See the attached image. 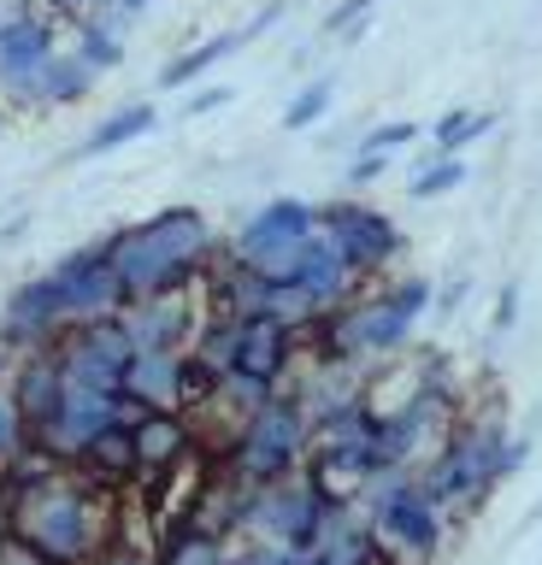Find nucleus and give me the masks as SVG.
I'll use <instances>...</instances> for the list:
<instances>
[{
	"instance_id": "nucleus-14",
	"label": "nucleus",
	"mask_w": 542,
	"mask_h": 565,
	"mask_svg": "<svg viewBox=\"0 0 542 565\" xmlns=\"http://www.w3.org/2000/svg\"><path fill=\"white\" fill-rule=\"evenodd\" d=\"M460 183H466V159L460 153H436V159H425V166L413 171L407 194H413V201H436V194H448Z\"/></svg>"
},
{
	"instance_id": "nucleus-8",
	"label": "nucleus",
	"mask_w": 542,
	"mask_h": 565,
	"mask_svg": "<svg viewBox=\"0 0 542 565\" xmlns=\"http://www.w3.org/2000/svg\"><path fill=\"white\" fill-rule=\"evenodd\" d=\"M125 330L136 348H166V353H183V335L195 330V312H189L183 295H148V300H130L125 312Z\"/></svg>"
},
{
	"instance_id": "nucleus-25",
	"label": "nucleus",
	"mask_w": 542,
	"mask_h": 565,
	"mask_svg": "<svg viewBox=\"0 0 542 565\" xmlns=\"http://www.w3.org/2000/svg\"><path fill=\"white\" fill-rule=\"evenodd\" d=\"M466 289H471V277H454L448 289H443V312H454V307H460V300H466Z\"/></svg>"
},
{
	"instance_id": "nucleus-9",
	"label": "nucleus",
	"mask_w": 542,
	"mask_h": 565,
	"mask_svg": "<svg viewBox=\"0 0 542 565\" xmlns=\"http://www.w3.org/2000/svg\"><path fill=\"white\" fill-rule=\"evenodd\" d=\"M153 124H160V106H153V100H130V106H118L113 118H100L95 130L77 141L72 159H107V153H118V148H130V141H142Z\"/></svg>"
},
{
	"instance_id": "nucleus-5",
	"label": "nucleus",
	"mask_w": 542,
	"mask_h": 565,
	"mask_svg": "<svg viewBox=\"0 0 542 565\" xmlns=\"http://www.w3.org/2000/svg\"><path fill=\"white\" fill-rule=\"evenodd\" d=\"M319 230L330 236V247L348 259V271L354 277H378L383 265L401 254V230L390 212L365 206V201H330L319 206Z\"/></svg>"
},
{
	"instance_id": "nucleus-26",
	"label": "nucleus",
	"mask_w": 542,
	"mask_h": 565,
	"mask_svg": "<svg viewBox=\"0 0 542 565\" xmlns=\"http://www.w3.org/2000/svg\"><path fill=\"white\" fill-rule=\"evenodd\" d=\"M24 224H30V218H12L7 230H0V247H7V242H19V236H24Z\"/></svg>"
},
{
	"instance_id": "nucleus-1",
	"label": "nucleus",
	"mask_w": 542,
	"mask_h": 565,
	"mask_svg": "<svg viewBox=\"0 0 542 565\" xmlns=\"http://www.w3.org/2000/svg\"><path fill=\"white\" fill-rule=\"evenodd\" d=\"M107 242H113L118 282H125V307L130 300H148V295H189L224 259V247L201 206H166L130 230H113Z\"/></svg>"
},
{
	"instance_id": "nucleus-28",
	"label": "nucleus",
	"mask_w": 542,
	"mask_h": 565,
	"mask_svg": "<svg viewBox=\"0 0 542 565\" xmlns=\"http://www.w3.org/2000/svg\"><path fill=\"white\" fill-rule=\"evenodd\" d=\"M0 124H7V113H0Z\"/></svg>"
},
{
	"instance_id": "nucleus-3",
	"label": "nucleus",
	"mask_w": 542,
	"mask_h": 565,
	"mask_svg": "<svg viewBox=\"0 0 542 565\" xmlns=\"http://www.w3.org/2000/svg\"><path fill=\"white\" fill-rule=\"evenodd\" d=\"M54 53H60V35H54V18L47 12H36V7L0 12V100L36 106L42 71L54 65Z\"/></svg>"
},
{
	"instance_id": "nucleus-12",
	"label": "nucleus",
	"mask_w": 542,
	"mask_h": 565,
	"mask_svg": "<svg viewBox=\"0 0 542 565\" xmlns=\"http://www.w3.org/2000/svg\"><path fill=\"white\" fill-rule=\"evenodd\" d=\"M95 83H100V65H95V60H83L77 47H60V53H54V65L42 71L36 106H72V100L89 95Z\"/></svg>"
},
{
	"instance_id": "nucleus-13",
	"label": "nucleus",
	"mask_w": 542,
	"mask_h": 565,
	"mask_svg": "<svg viewBox=\"0 0 542 565\" xmlns=\"http://www.w3.org/2000/svg\"><path fill=\"white\" fill-rule=\"evenodd\" d=\"M489 130H496V113H466V106H454V113L436 118L431 141H436V153H460V148H471V141L489 136Z\"/></svg>"
},
{
	"instance_id": "nucleus-21",
	"label": "nucleus",
	"mask_w": 542,
	"mask_h": 565,
	"mask_svg": "<svg viewBox=\"0 0 542 565\" xmlns=\"http://www.w3.org/2000/svg\"><path fill=\"white\" fill-rule=\"evenodd\" d=\"M383 295H390L407 318H418V312L431 307V282H425V277H407V282H395V289H383Z\"/></svg>"
},
{
	"instance_id": "nucleus-6",
	"label": "nucleus",
	"mask_w": 542,
	"mask_h": 565,
	"mask_svg": "<svg viewBox=\"0 0 542 565\" xmlns=\"http://www.w3.org/2000/svg\"><path fill=\"white\" fill-rule=\"evenodd\" d=\"M65 330H72V318H65V295H60L54 271L19 282V289L7 295V307H0V335H7V342L54 348Z\"/></svg>"
},
{
	"instance_id": "nucleus-17",
	"label": "nucleus",
	"mask_w": 542,
	"mask_h": 565,
	"mask_svg": "<svg viewBox=\"0 0 542 565\" xmlns=\"http://www.w3.org/2000/svg\"><path fill=\"white\" fill-rule=\"evenodd\" d=\"M166 565H219V547L206 542L201 530H183V536L166 547Z\"/></svg>"
},
{
	"instance_id": "nucleus-23",
	"label": "nucleus",
	"mask_w": 542,
	"mask_h": 565,
	"mask_svg": "<svg viewBox=\"0 0 542 565\" xmlns=\"http://www.w3.org/2000/svg\"><path fill=\"white\" fill-rule=\"evenodd\" d=\"M42 7H47V12H60V18H72V24H77V18H89V12H100V7H113V0H42Z\"/></svg>"
},
{
	"instance_id": "nucleus-19",
	"label": "nucleus",
	"mask_w": 542,
	"mask_h": 565,
	"mask_svg": "<svg viewBox=\"0 0 542 565\" xmlns=\"http://www.w3.org/2000/svg\"><path fill=\"white\" fill-rule=\"evenodd\" d=\"M378 7V0H337V7H330L325 12V35H342V30H354V24H365V12H372Z\"/></svg>"
},
{
	"instance_id": "nucleus-27",
	"label": "nucleus",
	"mask_w": 542,
	"mask_h": 565,
	"mask_svg": "<svg viewBox=\"0 0 542 565\" xmlns=\"http://www.w3.org/2000/svg\"><path fill=\"white\" fill-rule=\"evenodd\" d=\"M0 377H7V335H0Z\"/></svg>"
},
{
	"instance_id": "nucleus-7",
	"label": "nucleus",
	"mask_w": 542,
	"mask_h": 565,
	"mask_svg": "<svg viewBox=\"0 0 542 565\" xmlns=\"http://www.w3.org/2000/svg\"><path fill=\"white\" fill-rule=\"evenodd\" d=\"M183 353H166V348H136V360L125 371V401L142 406V413H171L183 401V377H189Z\"/></svg>"
},
{
	"instance_id": "nucleus-4",
	"label": "nucleus",
	"mask_w": 542,
	"mask_h": 565,
	"mask_svg": "<svg viewBox=\"0 0 542 565\" xmlns=\"http://www.w3.org/2000/svg\"><path fill=\"white\" fill-rule=\"evenodd\" d=\"M60 295H65V318L77 324H100V318H118L125 312V282H118V265H113V242L100 236L89 247H72L60 265Z\"/></svg>"
},
{
	"instance_id": "nucleus-15",
	"label": "nucleus",
	"mask_w": 542,
	"mask_h": 565,
	"mask_svg": "<svg viewBox=\"0 0 542 565\" xmlns=\"http://www.w3.org/2000/svg\"><path fill=\"white\" fill-rule=\"evenodd\" d=\"M330 100H337V83H330V77H312L301 95L284 106V130H312V124L330 113Z\"/></svg>"
},
{
	"instance_id": "nucleus-18",
	"label": "nucleus",
	"mask_w": 542,
	"mask_h": 565,
	"mask_svg": "<svg viewBox=\"0 0 542 565\" xmlns=\"http://www.w3.org/2000/svg\"><path fill=\"white\" fill-rule=\"evenodd\" d=\"M30 441V424L19 413V401H0V459H12Z\"/></svg>"
},
{
	"instance_id": "nucleus-10",
	"label": "nucleus",
	"mask_w": 542,
	"mask_h": 565,
	"mask_svg": "<svg viewBox=\"0 0 542 565\" xmlns=\"http://www.w3.org/2000/svg\"><path fill=\"white\" fill-rule=\"evenodd\" d=\"M254 42V30L248 24H236V30H219V35H206V42H195L189 53H178L166 71H160V88H189V83H201L206 71H213L219 60H231V53H242Z\"/></svg>"
},
{
	"instance_id": "nucleus-11",
	"label": "nucleus",
	"mask_w": 542,
	"mask_h": 565,
	"mask_svg": "<svg viewBox=\"0 0 542 565\" xmlns=\"http://www.w3.org/2000/svg\"><path fill=\"white\" fill-rule=\"evenodd\" d=\"M130 18L125 7H100L89 18H77V53L83 60H95L100 71H113L118 60H125V35H130Z\"/></svg>"
},
{
	"instance_id": "nucleus-2",
	"label": "nucleus",
	"mask_w": 542,
	"mask_h": 565,
	"mask_svg": "<svg viewBox=\"0 0 542 565\" xmlns=\"http://www.w3.org/2000/svg\"><path fill=\"white\" fill-rule=\"evenodd\" d=\"M312 236H319V206L277 194V201H266L259 212H248V218H242V230L231 236V247H224V254H231L236 265H248V271H259V277L289 282L295 271H301Z\"/></svg>"
},
{
	"instance_id": "nucleus-24",
	"label": "nucleus",
	"mask_w": 542,
	"mask_h": 565,
	"mask_svg": "<svg viewBox=\"0 0 542 565\" xmlns=\"http://www.w3.org/2000/svg\"><path fill=\"white\" fill-rule=\"evenodd\" d=\"M513 318H519V282H507L496 300V330H513Z\"/></svg>"
},
{
	"instance_id": "nucleus-22",
	"label": "nucleus",
	"mask_w": 542,
	"mask_h": 565,
	"mask_svg": "<svg viewBox=\"0 0 542 565\" xmlns=\"http://www.w3.org/2000/svg\"><path fill=\"white\" fill-rule=\"evenodd\" d=\"M383 171H390V153H354V166H348V183L365 189V183H378Z\"/></svg>"
},
{
	"instance_id": "nucleus-20",
	"label": "nucleus",
	"mask_w": 542,
	"mask_h": 565,
	"mask_svg": "<svg viewBox=\"0 0 542 565\" xmlns=\"http://www.w3.org/2000/svg\"><path fill=\"white\" fill-rule=\"evenodd\" d=\"M236 100V88H224V83H201L195 95L183 100V118H206V113H219V106H231Z\"/></svg>"
},
{
	"instance_id": "nucleus-16",
	"label": "nucleus",
	"mask_w": 542,
	"mask_h": 565,
	"mask_svg": "<svg viewBox=\"0 0 542 565\" xmlns=\"http://www.w3.org/2000/svg\"><path fill=\"white\" fill-rule=\"evenodd\" d=\"M407 141H418V124L413 118H395V124H378V130H365L360 136V153H401Z\"/></svg>"
}]
</instances>
